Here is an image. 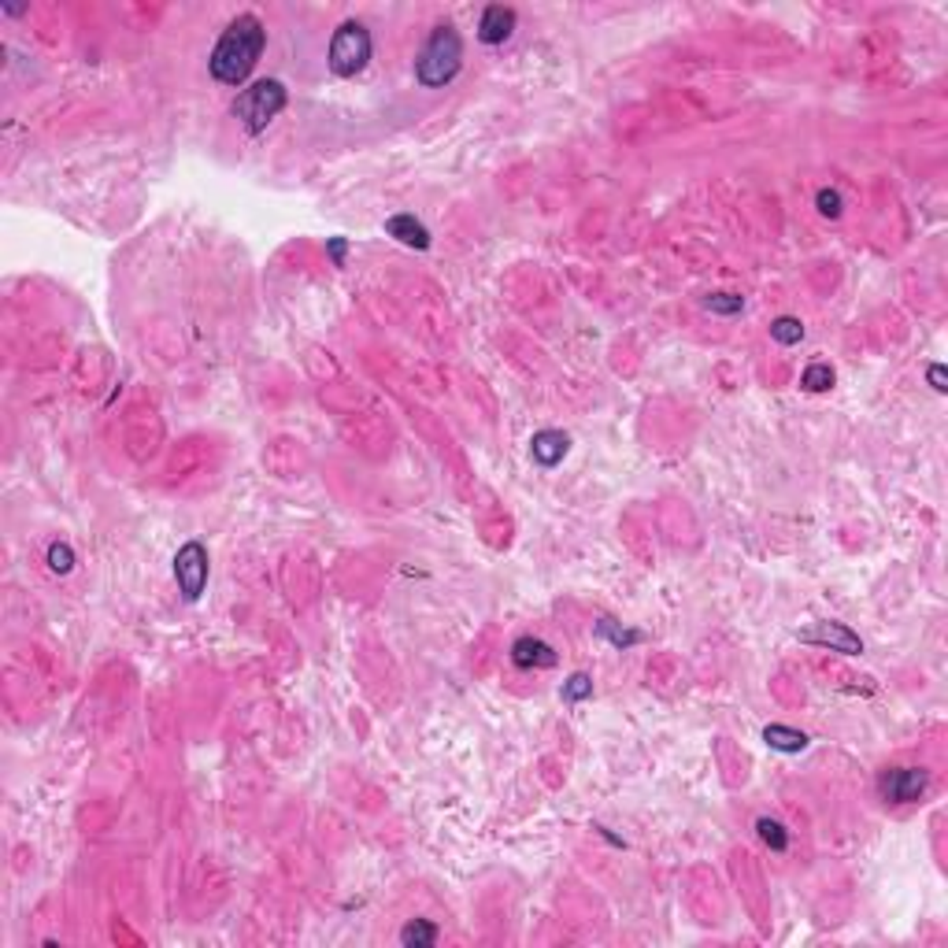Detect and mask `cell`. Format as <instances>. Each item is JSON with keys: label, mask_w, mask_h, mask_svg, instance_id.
<instances>
[{"label": "cell", "mask_w": 948, "mask_h": 948, "mask_svg": "<svg viewBox=\"0 0 948 948\" xmlns=\"http://www.w3.org/2000/svg\"><path fill=\"white\" fill-rule=\"evenodd\" d=\"M263 45H267V30L256 15H237L230 19V26L223 30V37L215 42L212 56H208V71L219 86H230V90H242L245 78L252 74V67L260 63L263 56Z\"/></svg>", "instance_id": "cell-1"}, {"label": "cell", "mask_w": 948, "mask_h": 948, "mask_svg": "<svg viewBox=\"0 0 948 948\" xmlns=\"http://www.w3.org/2000/svg\"><path fill=\"white\" fill-rule=\"evenodd\" d=\"M463 67V37L452 23H438L430 30L422 52L415 56V82L422 90H441Z\"/></svg>", "instance_id": "cell-2"}, {"label": "cell", "mask_w": 948, "mask_h": 948, "mask_svg": "<svg viewBox=\"0 0 948 948\" xmlns=\"http://www.w3.org/2000/svg\"><path fill=\"white\" fill-rule=\"evenodd\" d=\"M371 52H374L371 30H367L364 23L348 19V23H341V26L334 30V37H330V49H327V67H330L337 78H356V74H360V71L367 67Z\"/></svg>", "instance_id": "cell-3"}, {"label": "cell", "mask_w": 948, "mask_h": 948, "mask_svg": "<svg viewBox=\"0 0 948 948\" xmlns=\"http://www.w3.org/2000/svg\"><path fill=\"white\" fill-rule=\"evenodd\" d=\"M282 108H286V86L279 82V78H263V82L242 90V93H237V100H233L237 123H242L249 134L267 130V123H270V118L279 115Z\"/></svg>", "instance_id": "cell-4"}, {"label": "cell", "mask_w": 948, "mask_h": 948, "mask_svg": "<svg viewBox=\"0 0 948 948\" xmlns=\"http://www.w3.org/2000/svg\"><path fill=\"white\" fill-rule=\"evenodd\" d=\"M175 582L182 589V597L193 604L201 601V592L208 585V548L201 541H185L175 552Z\"/></svg>", "instance_id": "cell-5"}, {"label": "cell", "mask_w": 948, "mask_h": 948, "mask_svg": "<svg viewBox=\"0 0 948 948\" xmlns=\"http://www.w3.org/2000/svg\"><path fill=\"white\" fill-rule=\"evenodd\" d=\"M930 785V774L923 767H889L878 778V793L889 804H915Z\"/></svg>", "instance_id": "cell-6"}, {"label": "cell", "mask_w": 948, "mask_h": 948, "mask_svg": "<svg viewBox=\"0 0 948 948\" xmlns=\"http://www.w3.org/2000/svg\"><path fill=\"white\" fill-rule=\"evenodd\" d=\"M801 641L819 645V649H830V652H845V656H859V652H863V641L852 634L845 622H819L815 630H804Z\"/></svg>", "instance_id": "cell-7"}, {"label": "cell", "mask_w": 948, "mask_h": 948, "mask_svg": "<svg viewBox=\"0 0 948 948\" xmlns=\"http://www.w3.org/2000/svg\"><path fill=\"white\" fill-rule=\"evenodd\" d=\"M516 23H519L516 8L489 5V8L482 12V19H479V42H482V45H504L507 37H511V30H516Z\"/></svg>", "instance_id": "cell-8"}, {"label": "cell", "mask_w": 948, "mask_h": 948, "mask_svg": "<svg viewBox=\"0 0 948 948\" xmlns=\"http://www.w3.org/2000/svg\"><path fill=\"white\" fill-rule=\"evenodd\" d=\"M567 449H571V438H567L564 430H537V433H534V441H530V456H534L541 467H556V463H564Z\"/></svg>", "instance_id": "cell-9"}, {"label": "cell", "mask_w": 948, "mask_h": 948, "mask_svg": "<svg viewBox=\"0 0 948 948\" xmlns=\"http://www.w3.org/2000/svg\"><path fill=\"white\" fill-rule=\"evenodd\" d=\"M511 663L516 667H523V670H530V667H537V670H548V667H556V652H552V645H545L541 638H519L516 645H511Z\"/></svg>", "instance_id": "cell-10"}, {"label": "cell", "mask_w": 948, "mask_h": 948, "mask_svg": "<svg viewBox=\"0 0 948 948\" xmlns=\"http://www.w3.org/2000/svg\"><path fill=\"white\" fill-rule=\"evenodd\" d=\"M385 233L389 237H397L401 245H408V249H430V230L415 219V215H408V212H401V215H389L385 219Z\"/></svg>", "instance_id": "cell-11"}, {"label": "cell", "mask_w": 948, "mask_h": 948, "mask_svg": "<svg viewBox=\"0 0 948 948\" xmlns=\"http://www.w3.org/2000/svg\"><path fill=\"white\" fill-rule=\"evenodd\" d=\"M763 741L774 748V753H804V748H808V734L804 730L782 726V723L763 726Z\"/></svg>", "instance_id": "cell-12"}, {"label": "cell", "mask_w": 948, "mask_h": 948, "mask_svg": "<svg viewBox=\"0 0 948 948\" xmlns=\"http://www.w3.org/2000/svg\"><path fill=\"white\" fill-rule=\"evenodd\" d=\"M834 382H838L834 367H830V364H822V360L808 364V367H804V374H801V385H804L808 393H826V389L834 385Z\"/></svg>", "instance_id": "cell-13"}, {"label": "cell", "mask_w": 948, "mask_h": 948, "mask_svg": "<svg viewBox=\"0 0 948 948\" xmlns=\"http://www.w3.org/2000/svg\"><path fill=\"white\" fill-rule=\"evenodd\" d=\"M433 941H438V926L426 923V919H412L401 930V944H408V948H430Z\"/></svg>", "instance_id": "cell-14"}, {"label": "cell", "mask_w": 948, "mask_h": 948, "mask_svg": "<svg viewBox=\"0 0 948 948\" xmlns=\"http://www.w3.org/2000/svg\"><path fill=\"white\" fill-rule=\"evenodd\" d=\"M771 337H774L778 345H801V341H804V323L793 319V315H782V319L771 323Z\"/></svg>", "instance_id": "cell-15"}, {"label": "cell", "mask_w": 948, "mask_h": 948, "mask_svg": "<svg viewBox=\"0 0 948 948\" xmlns=\"http://www.w3.org/2000/svg\"><path fill=\"white\" fill-rule=\"evenodd\" d=\"M756 834H760V841H763L767 848H774V852H785V848H789L785 826L774 822V819H756Z\"/></svg>", "instance_id": "cell-16"}, {"label": "cell", "mask_w": 948, "mask_h": 948, "mask_svg": "<svg viewBox=\"0 0 948 948\" xmlns=\"http://www.w3.org/2000/svg\"><path fill=\"white\" fill-rule=\"evenodd\" d=\"M597 634L608 638L615 649H630V645H638V641H641L638 630H619L615 619H601V622H597Z\"/></svg>", "instance_id": "cell-17"}, {"label": "cell", "mask_w": 948, "mask_h": 948, "mask_svg": "<svg viewBox=\"0 0 948 948\" xmlns=\"http://www.w3.org/2000/svg\"><path fill=\"white\" fill-rule=\"evenodd\" d=\"M704 304H707L711 315H741L744 311V300L734 297V293H711Z\"/></svg>", "instance_id": "cell-18"}, {"label": "cell", "mask_w": 948, "mask_h": 948, "mask_svg": "<svg viewBox=\"0 0 948 948\" xmlns=\"http://www.w3.org/2000/svg\"><path fill=\"white\" fill-rule=\"evenodd\" d=\"M49 567H52L56 574H67V571L74 567V552H71V545H63V541H52V545H49Z\"/></svg>", "instance_id": "cell-19"}, {"label": "cell", "mask_w": 948, "mask_h": 948, "mask_svg": "<svg viewBox=\"0 0 948 948\" xmlns=\"http://www.w3.org/2000/svg\"><path fill=\"white\" fill-rule=\"evenodd\" d=\"M585 697H592L589 675H571V682L564 686V700H567V704H578V700H585Z\"/></svg>", "instance_id": "cell-20"}, {"label": "cell", "mask_w": 948, "mask_h": 948, "mask_svg": "<svg viewBox=\"0 0 948 948\" xmlns=\"http://www.w3.org/2000/svg\"><path fill=\"white\" fill-rule=\"evenodd\" d=\"M815 204H819V215L838 219V215H841V193H838V189H819Z\"/></svg>", "instance_id": "cell-21"}, {"label": "cell", "mask_w": 948, "mask_h": 948, "mask_svg": "<svg viewBox=\"0 0 948 948\" xmlns=\"http://www.w3.org/2000/svg\"><path fill=\"white\" fill-rule=\"evenodd\" d=\"M926 378H930V385H934L937 393H944V389H948V374H944V364H930Z\"/></svg>", "instance_id": "cell-22"}, {"label": "cell", "mask_w": 948, "mask_h": 948, "mask_svg": "<svg viewBox=\"0 0 948 948\" xmlns=\"http://www.w3.org/2000/svg\"><path fill=\"white\" fill-rule=\"evenodd\" d=\"M345 249H348V242H345V237H330V242H327V252H330V260H334L337 267L345 263Z\"/></svg>", "instance_id": "cell-23"}]
</instances>
